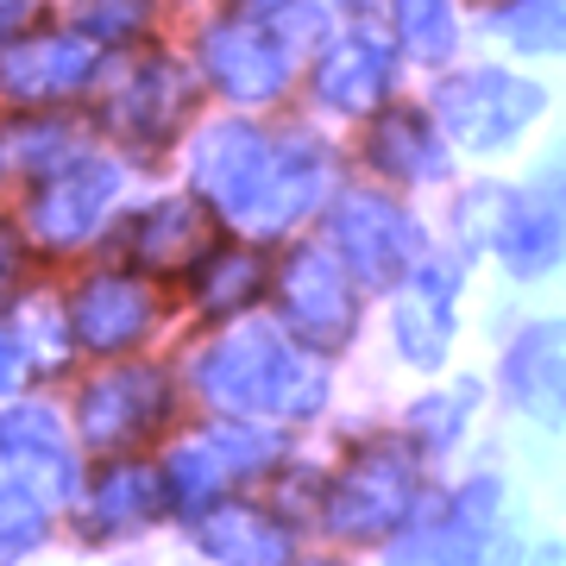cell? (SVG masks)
Here are the masks:
<instances>
[{"label":"cell","instance_id":"obj_1","mask_svg":"<svg viewBox=\"0 0 566 566\" xmlns=\"http://www.w3.org/2000/svg\"><path fill=\"white\" fill-rule=\"evenodd\" d=\"M202 390L233 416L303 422L327 403V371L271 322H240L202 353Z\"/></svg>","mask_w":566,"mask_h":566},{"label":"cell","instance_id":"obj_2","mask_svg":"<svg viewBox=\"0 0 566 566\" xmlns=\"http://www.w3.org/2000/svg\"><path fill=\"white\" fill-rule=\"evenodd\" d=\"M416 510H422V453L409 441H371L327 485L322 523L340 542H390Z\"/></svg>","mask_w":566,"mask_h":566},{"label":"cell","instance_id":"obj_3","mask_svg":"<svg viewBox=\"0 0 566 566\" xmlns=\"http://www.w3.org/2000/svg\"><path fill=\"white\" fill-rule=\"evenodd\" d=\"M547 114V88L535 76H516V70H497V63H479V70H460L434 88V120H441L447 139H460L465 151H504L528 133V126Z\"/></svg>","mask_w":566,"mask_h":566},{"label":"cell","instance_id":"obj_4","mask_svg":"<svg viewBox=\"0 0 566 566\" xmlns=\"http://www.w3.org/2000/svg\"><path fill=\"white\" fill-rule=\"evenodd\" d=\"M491 252L516 283H535L566 264V139H554V151L528 170L523 189H504Z\"/></svg>","mask_w":566,"mask_h":566},{"label":"cell","instance_id":"obj_5","mask_svg":"<svg viewBox=\"0 0 566 566\" xmlns=\"http://www.w3.org/2000/svg\"><path fill=\"white\" fill-rule=\"evenodd\" d=\"M277 460V434L271 428H252V422H214L208 434L182 441L170 460H164V497L170 510H208L221 504V491H233L240 479L264 472Z\"/></svg>","mask_w":566,"mask_h":566},{"label":"cell","instance_id":"obj_6","mask_svg":"<svg viewBox=\"0 0 566 566\" xmlns=\"http://www.w3.org/2000/svg\"><path fill=\"white\" fill-rule=\"evenodd\" d=\"M277 315H283V334H296L303 346H322V353L346 346L353 327H359V296H353L346 264L322 245L290 252L277 271Z\"/></svg>","mask_w":566,"mask_h":566},{"label":"cell","instance_id":"obj_7","mask_svg":"<svg viewBox=\"0 0 566 566\" xmlns=\"http://www.w3.org/2000/svg\"><path fill=\"white\" fill-rule=\"evenodd\" d=\"M334 252H340V264L359 283L390 290V283H403L422 264V221H409L390 196L359 189V196H346L334 208Z\"/></svg>","mask_w":566,"mask_h":566},{"label":"cell","instance_id":"obj_8","mask_svg":"<svg viewBox=\"0 0 566 566\" xmlns=\"http://www.w3.org/2000/svg\"><path fill=\"white\" fill-rule=\"evenodd\" d=\"M120 196V164L107 158H63L57 170H44L39 189H32V202H25V221L39 233L44 245H82L95 227L107 221V208Z\"/></svg>","mask_w":566,"mask_h":566},{"label":"cell","instance_id":"obj_9","mask_svg":"<svg viewBox=\"0 0 566 566\" xmlns=\"http://www.w3.org/2000/svg\"><path fill=\"white\" fill-rule=\"evenodd\" d=\"M170 416V385H164L158 365H120L82 390V441L102 447V453H126L145 434H158V422Z\"/></svg>","mask_w":566,"mask_h":566},{"label":"cell","instance_id":"obj_10","mask_svg":"<svg viewBox=\"0 0 566 566\" xmlns=\"http://www.w3.org/2000/svg\"><path fill=\"white\" fill-rule=\"evenodd\" d=\"M504 403L528 428L566 434V315H542L504 346Z\"/></svg>","mask_w":566,"mask_h":566},{"label":"cell","instance_id":"obj_11","mask_svg":"<svg viewBox=\"0 0 566 566\" xmlns=\"http://www.w3.org/2000/svg\"><path fill=\"white\" fill-rule=\"evenodd\" d=\"M0 479L32 491L44 510H63L76 491V460H70V434L51 409H13L0 416Z\"/></svg>","mask_w":566,"mask_h":566},{"label":"cell","instance_id":"obj_12","mask_svg":"<svg viewBox=\"0 0 566 566\" xmlns=\"http://www.w3.org/2000/svg\"><path fill=\"white\" fill-rule=\"evenodd\" d=\"M322 189H327V151L308 133L264 139V170H259V189H252L240 227H252V233H283V227H296L308 208L322 202Z\"/></svg>","mask_w":566,"mask_h":566},{"label":"cell","instance_id":"obj_13","mask_svg":"<svg viewBox=\"0 0 566 566\" xmlns=\"http://www.w3.org/2000/svg\"><path fill=\"white\" fill-rule=\"evenodd\" d=\"M202 70L233 102H271L290 82V51L259 20H221L202 32Z\"/></svg>","mask_w":566,"mask_h":566},{"label":"cell","instance_id":"obj_14","mask_svg":"<svg viewBox=\"0 0 566 566\" xmlns=\"http://www.w3.org/2000/svg\"><path fill=\"white\" fill-rule=\"evenodd\" d=\"M460 283H465V259H428L409 271V290L397 296V353L409 365H434L447 359V346H453V308H460Z\"/></svg>","mask_w":566,"mask_h":566},{"label":"cell","instance_id":"obj_15","mask_svg":"<svg viewBox=\"0 0 566 566\" xmlns=\"http://www.w3.org/2000/svg\"><path fill=\"white\" fill-rule=\"evenodd\" d=\"M88 76H95V51L82 32H39L0 51V88L13 102H63L88 88Z\"/></svg>","mask_w":566,"mask_h":566},{"label":"cell","instance_id":"obj_16","mask_svg":"<svg viewBox=\"0 0 566 566\" xmlns=\"http://www.w3.org/2000/svg\"><path fill=\"white\" fill-rule=\"evenodd\" d=\"M63 315L88 353H120V346L151 334V290L139 277H120V271H95L88 283H76Z\"/></svg>","mask_w":566,"mask_h":566},{"label":"cell","instance_id":"obj_17","mask_svg":"<svg viewBox=\"0 0 566 566\" xmlns=\"http://www.w3.org/2000/svg\"><path fill=\"white\" fill-rule=\"evenodd\" d=\"M365 164L385 170L390 182H441L453 170V151H447L434 114L390 107V114H371V126H365Z\"/></svg>","mask_w":566,"mask_h":566},{"label":"cell","instance_id":"obj_18","mask_svg":"<svg viewBox=\"0 0 566 566\" xmlns=\"http://www.w3.org/2000/svg\"><path fill=\"white\" fill-rule=\"evenodd\" d=\"M264 170V133L245 120H221L196 139V189L221 208L227 221H245V202Z\"/></svg>","mask_w":566,"mask_h":566},{"label":"cell","instance_id":"obj_19","mask_svg":"<svg viewBox=\"0 0 566 566\" xmlns=\"http://www.w3.org/2000/svg\"><path fill=\"white\" fill-rule=\"evenodd\" d=\"M182 114H189V76H182V63H170V57H145L139 70L120 82L114 107H107L114 133H126L133 145H164L177 133Z\"/></svg>","mask_w":566,"mask_h":566},{"label":"cell","instance_id":"obj_20","mask_svg":"<svg viewBox=\"0 0 566 566\" xmlns=\"http://www.w3.org/2000/svg\"><path fill=\"white\" fill-rule=\"evenodd\" d=\"M196 547L214 566H290L296 535L252 504H208L196 510Z\"/></svg>","mask_w":566,"mask_h":566},{"label":"cell","instance_id":"obj_21","mask_svg":"<svg viewBox=\"0 0 566 566\" xmlns=\"http://www.w3.org/2000/svg\"><path fill=\"white\" fill-rule=\"evenodd\" d=\"M397 82V63H390V44L371 39V32H346L322 51L315 63V95H322L334 114H371V107L390 95Z\"/></svg>","mask_w":566,"mask_h":566},{"label":"cell","instance_id":"obj_22","mask_svg":"<svg viewBox=\"0 0 566 566\" xmlns=\"http://www.w3.org/2000/svg\"><path fill=\"white\" fill-rule=\"evenodd\" d=\"M170 510V497H164V472H151V465H107L102 479H95V491H88V535L95 542H114V535H139V528H151Z\"/></svg>","mask_w":566,"mask_h":566},{"label":"cell","instance_id":"obj_23","mask_svg":"<svg viewBox=\"0 0 566 566\" xmlns=\"http://www.w3.org/2000/svg\"><path fill=\"white\" fill-rule=\"evenodd\" d=\"M214 252V221L196 202H158L133 227V264L145 271H189Z\"/></svg>","mask_w":566,"mask_h":566},{"label":"cell","instance_id":"obj_24","mask_svg":"<svg viewBox=\"0 0 566 566\" xmlns=\"http://www.w3.org/2000/svg\"><path fill=\"white\" fill-rule=\"evenodd\" d=\"M196 296H202L208 315H240L245 303L264 296V259L245 252V245H221L208 252L202 271H196Z\"/></svg>","mask_w":566,"mask_h":566},{"label":"cell","instance_id":"obj_25","mask_svg":"<svg viewBox=\"0 0 566 566\" xmlns=\"http://www.w3.org/2000/svg\"><path fill=\"white\" fill-rule=\"evenodd\" d=\"M472 409H479V385H447V390H434V397H422V403L409 409V447H416V453H447V447H460Z\"/></svg>","mask_w":566,"mask_h":566},{"label":"cell","instance_id":"obj_26","mask_svg":"<svg viewBox=\"0 0 566 566\" xmlns=\"http://www.w3.org/2000/svg\"><path fill=\"white\" fill-rule=\"evenodd\" d=\"M491 32L523 57H566V0H510Z\"/></svg>","mask_w":566,"mask_h":566},{"label":"cell","instance_id":"obj_27","mask_svg":"<svg viewBox=\"0 0 566 566\" xmlns=\"http://www.w3.org/2000/svg\"><path fill=\"white\" fill-rule=\"evenodd\" d=\"M397 39L409 57L422 63H447L460 44V20H453V0H397Z\"/></svg>","mask_w":566,"mask_h":566},{"label":"cell","instance_id":"obj_28","mask_svg":"<svg viewBox=\"0 0 566 566\" xmlns=\"http://www.w3.org/2000/svg\"><path fill=\"white\" fill-rule=\"evenodd\" d=\"M44 516H51V510H44L32 491H20V485L0 479V566L25 560V554L44 542Z\"/></svg>","mask_w":566,"mask_h":566},{"label":"cell","instance_id":"obj_29","mask_svg":"<svg viewBox=\"0 0 566 566\" xmlns=\"http://www.w3.org/2000/svg\"><path fill=\"white\" fill-rule=\"evenodd\" d=\"M70 20H76L82 39L120 44V39H139V32H145L151 0H76V7H70Z\"/></svg>","mask_w":566,"mask_h":566},{"label":"cell","instance_id":"obj_30","mask_svg":"<svg viewBox=\"0 0 566 566\" xmlns=\"http://www.w3.org/2000/svg\"><path fill=\"white\" fill-rule=\"evenodd\" d=\"M252 7V20L259 25H271V32H296V39H308L315 32V0H245Z\"/></svg>","mask_w":566,"mask_h":566},{"label":"cell","instance_id":"obj_31","mask_svg":"<svg viewBox=\"0 0 566 566\" xmlns=\"http://www.w3.org/2000/svg\"><path fill=\"white\" fill-rule=\"evenodd\" d=\"M20 378H25V346L13 334H0V397L20 390Z\"/></svg>","mask_w":566,"mask_h":566},{"label":"cell","instance_id":"obj_32","mask_svg":"<svg viewBox=\"0 0 566 566\" xmlns=\"http://www.w3.org/2000/svg\"><path fill=\"white\" fill-rule=\"evenodd\" d=\"M13 277H20V240H13V227L0 221V290Z\"/></svg>","mask_w":566,"mask_h":566},{"label":"cell","instance_id":"obj_33","mask_svg":"<svg viewBox=\"0 0 566 566\" xmlns=\"http://www.w3.org/2000/svg\"><path fill=\"white\" fill-rule=\"evenodd\" d=\"M523 566H566V542H542V547H523Z\"/></svg>","mask_w":566,"mask_h":566},{"label":"cell","instance_id":"obj_34","mask_svg":"<svg viewBox=\"0 0 566 566\" xmlns=\"http://www.w3.org/2000/svg\"><path fill=\"white\" fill-rule=\"evenodd\" d=\"M25 20V0H0V44L13 39V25Z\"/></svg>","mask_w":566,"mask_h":566}]
</instances>
